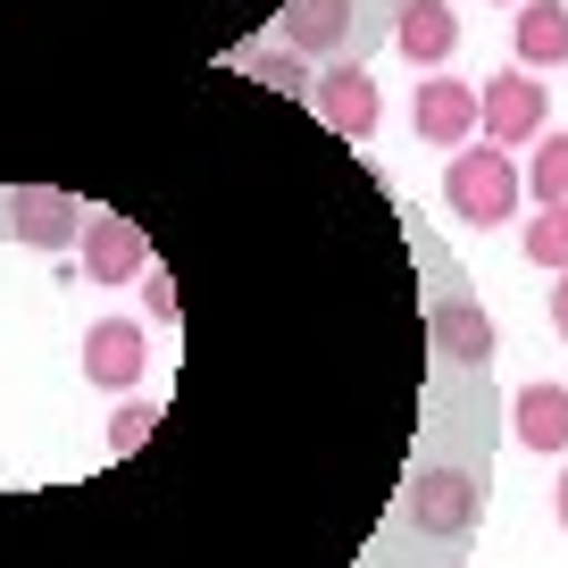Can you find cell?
<instances>
[{"mask_svg":"<svg viewBox=\"0 0 568 568\" xmlns=\"http://www.w3.org/2000/svg\"><path fill=\"white\" fill-rule=\"evenodd\" d=\"M75 260H84V276H92V284H134L142 267H151V243H142L134 217L101 210V217L84 226V243H75Z\"/></svg>","mask_w":568,"mask_h":568,"instance_id":"277c9868","label":"cell"},{"mask_svg":"<svg viewBox=\"0 0 568 568\" xmlns=\"http://www.w3.org/2000/svg\"><path fill=\"white\" fill-rule=\"evenodd\" d=\"M409 518H418L426 535H468L477 527V477H468V468H426L418 477V494H409Z\"/></svg>","mask_w":568,"mask_h":568,"instance_id":"8992f818","label":"cell"},{"mask_svg":"<svg viewBox=\"0 0 568 568\" xmlns=\"http://www.w3.org/2000/svg\"><path fill=\"white\" fill-rule=\"evenodd\" d=\"M151 426H160V402H125L118 418H109V460H134V452L151 444Z\"/></svg>","mask_w":568,"mask_h":568,"instance_id":"2e32d148","label":"cell"},{"mask_svg":"<svg viewBox=\"0 0 568 568\" xmlns=\"http://www.w3.org/2000/svg\"><path fill=\"white\" fill-rule=\"evenodd\" d=\"M527 193L544 201V210H551V201H568V125L535 142V160H527Z\"/></svg>","mask_w":568,"mask_h":568,"instance_id":"5bb4252c","label":"cell"},{"mask_svg":"<svg viewBox=\"0 0 568 568\" xmlns=\"http://www.w3.org/2000/svg\"><path fill=\"white\" fill-rule=\"evenodd\" d=\"M527 260H535V267H551V276L568 267V201L535 210V226H527Z\"/></svg>","mask_w":568,"mask_h":568,"instance_id":"9a60e30c","label":"cell"},{"mask_svg":"<svg viewBox=\"0 0 568 568\" xmlns=\"http://www.w3.org/2000/svg\"><path fill=\"white\" fill-rule=\"evenodd\" d=\"M501 9H527V0H501Z\"/></svg>","mask_w":568,"mask_h":568,"instance_id":"44dd1931","label":"cell"},{"mask_svg":"<svg viewBox=\"0 0 568 568\" xmlns=\"http://www.w3.org/2000/svg\"><path fill=\"white\" fill-rule=\"evenodd\" d=\"M510 426L527 452H568V385H527L510 402Z\"/></svg>","mask_w":568,"mask_h":568,"instance_id":"30bf717a","label":"cell"},{"mask_svg":"<svg viewBox=\"0 0 568 568\" xmlns=\"http://www.w3.org/2000/svg\"><path fill=\"white\" fill-rule=\"evenodd\" d=\"M418 142H435V151H468V142L485 134V92L477 84H460V75H418Z\"/></svg>","mask_w":568,"mask_h":568,"instance_id":"7a4b0ae2","label":"cell"},{"mask_svg":"<svg viewBox=\"0 0 568 568\" xmlns=\"http://www.w3.org/2000/svg\"><path fill=\"white\" fill-rule=\"evenodd\" d=\"M444 201H452V217H468V226H510L518 201H527V168H518L501 142H468V151H452V168H444Z\"/></svg>","mask_w":568,"mask_h":568,"instance_id":"6da1fadb","label":"cell"},{"mask_svg":"<svg viewBox=\"0 0 568 568\" xmlns=\"http://www.w3.org/2000/svg\"><path fill=\"white\" fill-rule=\"evenodd\" d=\"M142 359H151V343H142L134 318H92V326H84V376H92V385L125 393V385L142 376Z\"/></svg>","mask_w":568,"mask_h":568,"instance_id":"ba28073f","label":"cell"},{"mask_svg":"<svg viewBox=\"0 0 568 568\" xmlns=\"http://www.w3.org/2000/svg\"><path fill=\"white\" fill-rule=\"evenodd\" d=\"M551 518H560V527H568V477L551 485Z\"/></svg>","mask_w":568,"mask_h":568,"instance_id":"ffe728a7","label":"cell"},{"mask_svg":"<svg viewBox=\"0 0 568 568\" xmlns=\"http://www.w3.org/2000/svg\"><path fill=\"white\" fill-rule=\"evenodd\" d=\"M251 75H276V84H302V51H293V59H251Z\"/></svg>","mask_w":568,"mask_h":568,"instance_id":"ac0fdd59","label":"cell"},{"mask_svg":"<svg viewBox=\"0 0 568 568\" xmlns=\"http://www.w3.org/2000/svg\"><path fill=\"white\" fill-rule=\"evenodd\" d=\"M426 335H435V352H444V359H460V368L494 359V318H485L477 302H444L435 318H426Z\"/></svg>","mask_w":568,"mask_h":568,"instance_id":"8fae6325","label":"cell"},{"mask_svg":"<svg viewBox=\"0 0 568 568\" xmlns=\"http://www.w3.org/2000/svg\"><path fill=\"white\" fill-rule=\"evenodd\" d=\"M518 59L527 68H568V0H527L518 9Z\"/></svg>","mask_w":568,"mask_h":568,"instance_id":"7c38bea8","label":"cell"},{"mask_svg":"<svg viewBox=\"0 0 568 568\" xmlns=\"http://www.w3.org/2000/svg\"><path fill=\"white\" fill-rule=\"evenodd\" d=\"M551 134V101H544V84H535V68H510V75H494L485 84V142H501V151H518V142H544Z\"/></svg>","mask_w":568,"mask_h":568,"instance_id":"3957f363","label":"cell"},{"mask_svg":"<svg viewBox=\"0 0 568 568\" xmlns=\"http://www.w3.org/2000/svg\"><path fill=\"white\" fill-rule=\"evenodd\" d=\"M393 42H402L409 68H444L460 51V18H452V0H402V18H393Z\"/></svg>","mask_w":568,"mask_h":568,"instance_id":"9c48e42d","label":"cell"},{"mask_svg":"<svg viewBox=\"0 0 568 568\" xmlns=\"http://www.w3.org/2000/svg\"><path fill=\"white\" fill-rule=\"evenodd\" d=\"M142 302H151L160 326H176V276H168V267H142Z\"/></svg>","mask_w":568,"mask_h":568,"instance_id":"e0dca14e","label":"cell"},{"mask_svg":"<svg viewBox=\"0 0 568 568\" xmlns=\"http://www.w3.org/2000/svg\"><path fill=\"white\" fill-rule=\"evenodd\" d=\"M9 234L34 251H68V243H84V210H75V193L26 184V193H9Z\"/></svg>","mask_w":568,"mask_h":568,"instance_id":"5b68a950","label":"cell"},{"mask_svg":"<svg viewBox=\"0 0 568 568\" xmlns=\"http://www.w3.org/2000/svg\"><path fill=\"white\" fill-rule=\"evenodd\" d=\"M551 326H560V343H568V267H560V293H551Z\"/></svg>","mask_w":568,"mask_h":568,"instance_id":"d6986e66","label":"cell"},{"mask_svg":"<svg viewBox=\"0 0 568 568\" xmlns=\"http://www.w3.org/2000/svg\"><path fill=\"white\" fill-rule=\"evenodd\" d=\"M310 101H318V118L335 125L343 142H368L376 118H385V109H376V75H368V68H326Z\"/></svg>","mask_w":568,"mask_h":568,"instance_id":"52a82bcc","label":"cell"},{"mask_svg":"<svg viewBox=\"0 0 568 568\" xmlns=\"http://www.w3.org/2000/svg\"><path fill=\"white\" fill-rule=\"evenodd\" d=\"M352 0H293V9H284V42H293V51H335L343 34H352Z\"/></svg>","mask_w":568,"mask_h":568,"instance_id":"4fadbf2b","label":"cell"}]
</instances>
